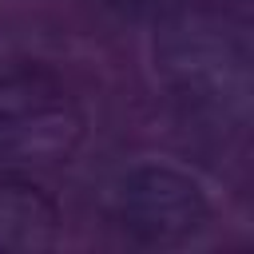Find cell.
<instances>
[{"label":"cell","instance_id":"6da1fadb","mask_svg":"<svg viewBox=\"0 0 254 254\" xmlns=\"http://www.w3.org/2000/svg\"><path fill=\"white\" fill-rule=\"evenodd\" d=\"M151 64L159 83L190 111L210 119H246L250 107V48L242 32L214 16H179L155 28Z\"/></svg>","mask_w":254,"mask_h":254},{"label":"cell","instance_id":"7a4b0ae2","mask_svg":"<svg viewBox=\"0 0 254 254\" xmlns=\"http://www.w3.org/2000/svg\"><path fill=\"white\" fill-rule=\"evenodd\" d=\"M87 139V111L48 71L0 75V163H67Z\"/></svg>","mask_w":254,"mask_h":254},{"label":"cell","instance_id":"3957f363","mask_svg":"<svg viewBox=\"0 0 254 254\" xmlns=\"http://www.w3.org/2000/svg\"><path fill=\"white\" fill-rule=\"evenodd\" d=\"M111 218L139 246H183L214 218L206 187L171 163H135L111 183Z\"/></svg>","mask_w":254,"mask_h":254},{"label":"cell","instance_id":"277c9868","mask_svg":"<svg viewBox=\"0 0 254 254\" xmlns=\"http://www.w3.org/2000/svg\"><path fill=\"white\" fill-rule=\"evenodd\" d=\"M60 234V202L20 175H0V250H48Z\"/></svg>","mask_w":254,"mask_h":254}]
</instances>
